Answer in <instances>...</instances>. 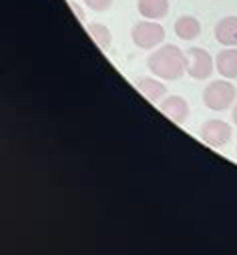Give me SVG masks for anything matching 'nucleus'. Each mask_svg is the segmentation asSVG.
<instances>
[{
  "instance_id": "obj_15",
  "label": "nucleus",
  "mask_w": 237,
  "mask_h": 255,
  "mask_svg": "<svg viewBox=\"0 0 237 255\" xmlns=\"http://www.w3.org/2000/svg\"><path fill=\"white\" fill-rule=\"evenodd\" d=\"M233 123H235V127H237V105H235V109H233Z\"/></svg>"
},
{
  "instance_id": "obj_6",
  "label": "nucleus",
  "mask_w": 237,
  "mask_h": 255,
  "mask_svg": "<svg viewBox=\"0 0 237 255\" xmlns=\"http://www.w3.org/2000/svg\"><path fill=\"white\" fill-rule=\"evenodd\" d=\"M159 109H161V113H163L167 119H171L175 125H185L187 119H189V105H187V101H185L183 97H179V95L167 97L163 103H159Z\"/></svg>"
},
{
  "instance_id": "obj_4",
  "label": "nucleus",
  "mask_w": 237,
  "mask_h": 255,
  "mask_svg": "<svg viewBox=\"0 0 237 255\" xmlns=\"http://www.w3.org/2000/svg\"><path fill=\"white\" fill-rule=\"evenodd\" d=\"M213 69H215V60L205 48L191 46L187 50V75L191 79H195V81L209 79Z\"/></svg>"
},
{
  "instance_id": "obj_12",
  "label": "nucleus",
  "mask_w": 237,
  "mask_h": 255,
  "mask_svg": "<svg viewBox=\"0 0 237 255\" xmlns=\"http://www.w3.org/2000/svg\"><path fill=\"white\" fill-rule=\"evenodd\" d=\"M87 30H89V34L93 36V40L97 42V46H99L101 50H109V48H111L113 34H111V30H109L105 24H101V22H91V24L87 26Z\"/></svg>"
},
{
  "instance_id": "obj_9",
  "label": "nucleus",
  "mask_w": 237,
  "mask_h": 255,
  "mask_svg": "<svg viewBox=\"0 0 237 255\" xmlns=\"http://www.w3.org/2000/svg\"><path fill=\"white\" fill-rule=\"evenodd\" d=\"M137 10L145 20H161L169 12V0H137Z\"/></svg>"
},
{
  "instance_id": "obj_10",
  "label": "nucleus",
  "mask_w": 237,
  "mask_h": 255,
  "mask_svg": "<svg viewBox=\"0 0 237 255\" xmlns=\"http://www.w3.org/2000/svg\"><path fill=\"white\" fill-rule=\"evenodd\" d=\"M175 34L181 40H195L201 34V22L191 14H183L175 22Z\"/></svg>"
},
{
  "instance_id": "obj_1",
  "label": "nucleus",
  "mask_w": 237,
  "mask_h": 255,
  "mask_svg": "<svg viewBox=\"0 0 237 255\" xmlns=\"http://www.w3.org/2000/svg\"><path fill=\"white\" fill-rule=\"evenodd\" d=\"M149 71L163 81H177L187 73V54L175 44H163L147 58Z\"/></svg>"
},
{
  "instance_id": "obj_11",
  "label": "nucleus",
  "mask_w": 237,
  "mask_h": 255,
  "mask_svg": "<svg viewBox=\"0 0 237 255\" xmlns=\"http://www.w3.org/2000/svg\"><path fill=\"white\" fill-rule=\"evenodd\" d=\"M137 89H139L141 95H145L153 103H157L159 99H163L165 93H167V87L163 83H159L157 79H151V77H141L137 81Z\"/></svg>"
},
{
  "instance_id": "obj_3",
  "label": "nucleus",
  "mask_w": 237,
  "mask_h": 255,
  "mask_svg": "<svg viewBox=\"0 0 237 255\" xmlns=\"http://www.w3.org/2000/svg\"><path fill=\"white\" fill-rule=\"evenodd\" d=\"M133 44L143 50H153L155 46L163 44L165 40V28L157 20H141L131 28Z\"/></svg>"
},
{
  "instance_id": "obj_14",
  "label": "nucleus",
  "mask_w": 237,
  "mask_h": 255,
  "mask_svg": "<svg viewBox=\"0 0 237 255\" xmlns=\"http://www.w3.org/2000/svg\"><path fill=\"white\" fill-rule=\"evenodd\" d=\"M71 8H73V12H75V14H77L81 20H85V14H83V10H81V6H79L77 2H71Z\"/></svg>"
},
{
  "instance_id": "obj_13",
  "label": "nucleus",
  "mask_w": 237,
  "mask_h": 255,
  "mask_svg": "<svg viewBox=\"0 0 237 255\" xmlns=\"http://www.w3.org/2000/svg\"><path fill=\"white\" fill-rule=\"evenodd\" d=\"M85 4L93 12H107L113 6V0H85Z\"/></svg>"
},
{
  "instance_id": "obj_5",
  "label": "nucleus",
  "mask_w": 237,
  "mask_h": 255,
  "mask_svg": "<svg viewBox=\"0 0 237 255\" xmlns=\"http://www.w3.org/2000/svg\"><path fill=\"white\" fill-rule=\"evenodd\" d=\"M231 125L221 121V119H209L201 125V131H199V137L203 143H207L209 147L213 149H219L223 145H227L231 141Z\"/></svg>"
},
{
  "instance_id": "obj_2",
  "label": "nucleus",
  "mask_w": 237,
  "mask_h": 255,
  "mask_svg": "<svg viewBox=\"0 0 237 255\" xmlns=\"http://www.w3.org/2000/svg\"><path fill=\"white\" fill-rule=\"evenodd\" d=\"M237 89L229 81H213L203 91V103L211 111H225L235 103Z\"/></svg>"
},
{
  "instance_id": "obj_8",
  "label": "nucleus",
  "mask_w": 237,
  "mask_h": 255,
  "mask_svg": "<svg viewBox=\"0 0 237 255\" xmlns=\"http://www.w3.org/2000/svg\"><path fill=\"white\" fill-rule=\"evenodd\" d=\"M215 69L225 79H237V46H227L215 56Z\"/></svg>"
},
{
  "instance_id": "obj_7",
  "label": "nucleus",
  "mask_w": 237,
  "mask_h": 255,
  "mask_svg": "<svg viewBox=\"0 0 237 255\" xmlns=\"http://www.w3.org/2000/svg\"><path fill=\"white\" fill-rule=\"evenodd\" d=\"M215 40L223 46H237V16L221 18L213 28Z\"/></svg>"
}]
</instances>
